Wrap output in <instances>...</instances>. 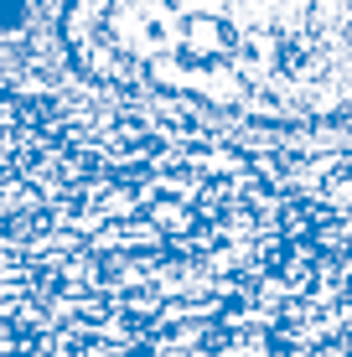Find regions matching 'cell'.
I'll return each instance as SVG.
<instances>
[{"label": "cell", "instance_id": "1", "mask_svg": "<svg viewBox=\"0 0 352 357\" xmlns=\"http://www.w3.org/2000/svg\"><path fill=\"white\" fill-rule=\"evenodd\" d=\"M352 0H63L57 42L99 89L259 130L347 119Z\"/></svg>", "mask_w": 352, "mask_h": 357}, {"label": "cell", "instance_id": "2", "mask_svg": "<svg viewBox=\"0 0 352 357\" xmlns=\"http://www.w3.org/2000/svg\"><path fill=\"white\" fill-rule=\"evenodd\" d=\"M26 6H31V0H0V31H6V26H16Z\"/></svg>", "mask_w": 352, "mask_h": 357}]
</instances>
